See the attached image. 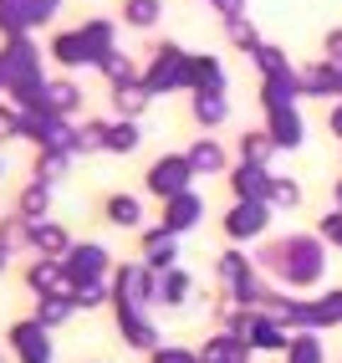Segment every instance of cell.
Instances as JSON below:
<instances>
[{"instance_id":"obj_1","label":"cell","mask_w":342,"mask_h":363,"mask_svg":"<svg viewBox=\"0 0 342 363\" xmlns=\"http://www.w3.org/2000/svg\"><path fill=\"white\" fill-rule=\"evenodd\" d=\"M16 343H21V358H26V363H46V358H52V353L41 348V333H36V328H21Z\"/></svg>"},{"instance_id":"obj_2","label":"cell","mask_w":342,"mask_h":363,"mask_svg":"<svg viewBox=\"0 0 342 363\" xmlns=\"http://www.w3.org/2000/svg\"><path fill=\"white\" fill-rule=\"evenodd\" d=\"M179 174H184V164H159V169H154V189H174Z\"/></svg>"},{"instance_id":"obj_3","label":"cell","mask_w":342,"mask_h":363,"mask_svg":"<svg viewBox=\"0 0 342 363\" xmlns=\"http://www.w3.org/2000/svg\"><path fill=\"white\" fill-rule=\"evenodd\" d=\"M108 215H113L118 225H133V220H138V205H133V200H113V205H108Z\"/></svg>"},{"instance_id":"obj_4","label":"cell","mask_w":342,"mask_h":363,"mask_svg":"<svg viewBox=\"0 0 342 363\" xmlns=\"http://www.w3.org/2000/svg\"><path fill=\"white\" fill-rule=\"evenodd\" d=\"M230 230H235V235H246V230H261V210H240L235 220H230Z\"/></svg>"},{"instance_id":"obj_5","label":"cell","mask_w":342,"mask_h":363,"mask_svg":"<svg viewBox=\"0 0 342 363\" xmlns=\"http://www.w3.org/2000/svg\"><path fill=\"white\" fill-rule=\"evenodd\" d=\"M291 363H317V348H312V343H297V353H291Z\"/></svg>"},{"instance_id":"obj_6","label":"cell","mask_w":342,"mask_h":363,"mask_svg":"<svg viewBox=\"0 0 342 363\" xmlns=\"http://www.w3.org/2000/svg\"><path fill=\"white\" fill-rule=\"evenodd\" d=\"M159 363H189V358H184V353H164Z\"/></svg>"},{"instance_id":"obj_7","label":"cell","mask_w":342,"mask_h":363,"mask_svg":"<svg viewBox=\"0 0 342 363\" xmlns=\"http://www.w3.org/2000/svg\"><path fill=\"white\" fill-rule=\"evenodd\" d=\"M337 128H342V118H337Z\"/></svg>"}]
</instances>
